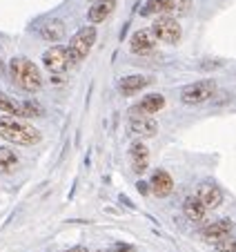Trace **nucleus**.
Instances as JSON below:
<instances>
[{
    "mask_svg": "<svg viewBox=\"0 0 236 252\" xmlns=\"http://www.w3.org/2000/svg\"><path fill=\"white\" fill-rule=\"evenodd\" d=\"M9 76L20 90L25 92H38L43 87V76H40V69L33 65L27 58H14L9 63Z\"/></svg>",
    "mask_w": 236,
    "mask_h": 252,
    "instance_id": "obj_1",
    "label": "nucleus"
},
{
    "mask_svg": "<svg viewBox=\"0 0 236 252\" xmlns=\"http://www.w3.org/2000/svg\"><path fill=\"white\" fill-rule=\"evenodd\" d=\"M0 136L16 145H36L40 141V132L31 125L18 121L16 116H5L0 119Z\"/></svg>",
    "mask_w": 236,
    "mask_h": 252,
    "instance_id": "obj_2",
    "label": "nucleus"
},
{
    "mask_svg": "<svg viewBox=\"0 0 236 252\" xmlns=\"http://www.w3.org/2000/svg\"><path fill=\"white\" fill-rule=\"evenodd\" d=\"M94 43H96V29L91 25L89 27H83L81 32H76L69 40V47H65L69 65H78V63L85 61L87 54L94 47Z\"/></svg>",
    "mask_w": 236,
    "mask_h": 252,
    "instance_id": "obj_3",
    "label": "nucleus"
},
{
    "mask_svg": "<svg viewBox=\"0 0 236 252\" xmlns=\"http://www.w3.org/2000/svg\"><path fill=\"white\" fill-rule=\"evenodd\" d=\"M214 92H216L214 81H199V83H192V85L180 90V100H183L185 105H201L212 98Z\"/></svg>",
    "mask_w": 236,
    "mask_h": 252,
    "instance_id": "obj_4",
    "label": "nucleus"
},
{
    "mask_svg": "<svg viewBox=\"0 0 236 252\" xmlns=\"http://www.w3.org/2000/svg\"><path fill=\"white\" fill-rule=\"evenodd\" d=\"M151 32H154V36L158 40H163V43H178L180 40V25L176 18H172V16H158V18L154 20V25H151Z\"/></svg>",
    "mask_w": 236,
    "mask_h": 252,
    "instance_id": "obj_5",
    "label": "nucleus"
},
{
    "mask_svg": "<svg viewBox=\"0 0 236 252\" xmlns=\"http://www.w3.org/2000/svg\"><path fill=\"white\" fill-rule=\"evenodd\" d=\"M156 43H158V38L154 36L151 29H138L132 36V40H129V49H132L134 54H138V56H145V54L154 52Z\"/></svg>",
    "mask_w": 236,
    "mask_h": 252,
    "instance_id": "obj_6",
    "label": "nucleus"
},
{
    "mask_svg": "<svg viewBox=\"0 0 236 252\" xmlns=\"http://www.w3.org/2000/svg\"><path fill=\"white\" fill-rule=\"evenodd\" d=\"M43 65L47 67L52 74H62V71L69 67L67 61V49L65 47H52L43 54Z\"/></svg>",
    "mask_w": 236,
    "mask_h": 252,
    "instance_id": "obj_7",
    "label": "nucleus"
},
{
    "mask_svg": "<svg viewBox=\"0 0 236 252\" xmlns=\"http://www.w3.org/2000/svg\"><path fill=\"white\" fill-rule=\"evenodd\" d=\"M196 199L205 205V208H218L223 203V192L216 183L205 181L199 186V192H196Z\"/></svg>",
    "mask_w": 236,
    "mask_h": 252,
    "instance_id": "obj_8",
    "label": "nucleus"
},
{
    "mask_svg": "<svg viewBox=\"0 0 236 252\" xmlns=\"http://www.w3.org/2000/svg\"><path fill=\"white\" fill-rule=\"evenodd\" d=\"M232 228H234V223H232L230 219H218V221H212L209 225H205L203 228V239L209 243H218L221 239L230 237Z\"/></svg>",
    "mask_w": 236,
    "mask_h": 252,
    "instance_id": "obj_9",
    "label": "nucleus"
},
{
    "mask_svg": "<svg viewBox=\"0 0 236 252\" xmlns=\"http://www.w3.org/2000/svg\"><path fill=\"white\" fill-rule=\"evenodd\" d=\"M151 192H154L156 196H167L172 194V190H174V181H172V176L167 174L165 170H156L154 174H151Z\"/></svg>",
    "mask_w": 236,
    "mask_h": 252,
    "instance_id": "obj_10",
    "label": "nucleus"
},
{
    "mask_svg": "<svg viewBox=\"0 0 236 252\" xmlns=\"http://www.w3.org/2000/svg\"><path fill=\"white\" fill-rule=\"evenodd\" d=\"M129 127H132V132L136 136H143V138H149L158 132V123L151 116H134L129 121Z\"/></svg>",
    "mask_w": 236,
    "mask_h": 252,
    "instance_id": "obj_11",
    "label": "nucleus"
},
{
    "mask_svg": "<svg viewBox=\"0 0 236 252\" xmlns=\"http://www.w3.org/2000/svg\"><path fill=\"white\" fill-rule=\"evenodd\" d=\"M129 161H132V170L143 174L147 170V163H149V150L143 143H134L129 148Z\"/></svg>",
    "mask_w": 236,
    "mask_h": 252,
    "instance_id": "obj_12",
    "label": "nucleus"
},
{
    "mask_svg": "<svg viewBox=\"0 0 236 252\" xmlns=\"http://www.w3.org/2000/svg\"><path fill=\"white\" fill-rule=\"evenodd\" d=\"M38 32H40V38L43 40H47V43H58V40L65 36V23L58 18H52L45 25H40Z\"/></svg>",
    "mask_w": 236,
    "mask_h": 252,
    "instance_id": "obj_13",
    "label": "nucleus"
},
{
    "mask_svg": "<svg viewBox=\"0 0 236 252\" xmlns=\"http://www.w3.org/2000/svg\"><path fill=\"white\" fill-rule=\"evenodd\" d=\"M183 212H185V217H187L189 221L201 223V221H205V212H207V208H205L196 196H187V199L183 201Z\"/></svg>",
    "mask_w": 236,
    "mask_h": 252,
    "instance_id": "obj_14",
    "label": "nucleus"
},
{
    "mask_svg": "<svg viewBox=\"0 0 236 252\" xmlns=\"http://www.w3.org/2000/svg\"><path fill=\"white\" fill-rule=\"evenodd\" d=\"M147 85H149V78H145V76H125L123 81L118 83V90L125 96H134L136 92H141Z\"/></svg>",
    "mask_w": 236,
    "mask_h": 252,
    "instance_id": "obj_15",
    "label": "nucleus"
},
{
    "mask_svg": "<svg viewBox=\"0 0 236 252\" xmlns=\"http://www.w3.org/2000/svg\"><path fill=\"white\" fill-rule=\"evenodd\" d=\"M114 7H116V2L114 0H100V2H94V7L89 9V20L91 23H103L105 18H109V14L114 11Z\"/></svg>",
    "mask_w": 236,
    "mask_h": 252,
    "instance_id": "obj_16",
    "label": "nucleus"
},
{
    "mask_svg": "<svg viewBox=\"0 0 236 252\" xmlns=\"http://www.w3.org/2000/svg\"><path fill=\"white\" fill-rule=\"evenodd\" d=\"M16 167H18V154L9 148H0V172L9 174Z\"/></svg>",
    "mask_w": 236,
    "mask_h": 252,
    "instance_id": "obj_17",
    "label": "nucleus"
},
{
    "mask_svg": "<svg viewBox=\"0 0 236 252\" xmlns=\"http://www.w3.org/2000/svg\"><path fill=\"white\" fill-rule=\"evenodd\" d=\"M138 107H141L145 114H156L158 110H163V107H165V98H163L161 94H147L145 98L138 103Z\"/></svg>",
    "mask_w": 236,
    "mask_h": 252,
    "instance_id": "obj_18",
    "label": "nucleus"
},
{
    "mask_svg": "<svg viewBox=\"0 0 236 252\" xmlns=\"http://www.w3.org/2000/svg\"><path fill=\"white\" fill-rule=\"evenodd\" d=\"M174 7V0H147L143 16H151V14H170Z\"/></svg>",
    "mask_w": 236,
    "mask_h": 252,
    "instance_id": "obj_19",
    "label": "nucleus"
},
{
    "mask_svg": "<svg viewBox=\"0 0 236 252\" xmlns=\"http://www.w3.org/2000/svg\"><path fill=\"white\" fill-rule=\"evenodd\" d=\"M0 112L11 114V116H20V103L18 100H14L11 96H7V94L0 92Z\"/></svg>",
    "mask_w": 236,
    "mask_h": 252,
    "instance_id": "obj_20",
    "label": "nucleus"
},
{
    "mask_svg": "<svg viewBox=\"0 0 236 252\" xmlns=\"http://www.w3.org/2000/svg\"><path fill=\"white\" fill-rule=\"evenodd\" d=\"M45 114V110L40 107V105L36 103V100H23L20 103V116H43Z\"/></svg>",
    "mask_w": 236,
    "mask_h": 252,
    "instance_id": "obj_21",
    "label": "nucleus"
},
{
    "mask_svg": "<svg viewBox=\"0 0 236 252\" xmlns=\"http://www.w3.org/2000/svg\"><path fill=\"white\" fill-rule=\"evenodd\" d=\"M189 9H192V0H174L172 11H174L176 16H187Z\"/></svg>",
    "mask_w": 236,
    "mask_h": 252,
    "instance_id": "obj_22",
    "label": "nucleus"
},
{
    "mask_svg": "<svg viewBox=\"0 0 236 252\" xmlns=\"http://www.w3.org/2000/svg\"><path fill=\"white\" fill-rule=\"evenodd\" d=\"M216 250L218 252H236V239L234 237H225L216 243Z\"/></svg>",
    "mask_w": 236,
    "mask_h": 252,
    "instance_id": "obj_23",
    "label": "nucleus"
},
{
    "mask_svg": "<svg viewBox=\"0 0 236 252\" xmlns=\"http://www.w3.org/2000/svg\"><path fill=\"white\" fill-rule=\"evenodd\" d=\"M112 252H134V250H132V246H127V243H116Z\"/></svg>",
    "mask_w": 236,
    "mask_h": 252,
    "instance_id": "obj_24",
    "label": "nucleus"
},
{
    "mask_svg": "<svg viewBox=\"0 0 236 252\" xmlns=\"http://www.w3.org/2000/svg\"><path fill=\"white\" fill-rule=\"evenodd\" d=\"M147 186H149V183H143V181H141L136 188H138V192H141V194H145V192H147Z\"/></svg>",
    "mask_w": 236,
    "mask_h": 252,
    "instance_id": "obj_25",
    "label": "nucleus"
},
{
    "mask_svg": "<svg viewBox=\"0 0 236 252\" xmlns=\"http://www.w3.org/2000/svg\"><path fill=\"white\" fill-rule=\"evenodd\" d=\"M67 252H87V248H81V246H76V248H69Z\"/></svg>",
    "mask_w": 236,
    "mask_h": 252,
    "instance_id": "obj_26",
    "label": "nucleus"
},
{
    "mask_svg": "<svg viewBox=\"0 0 236 252\" xmlns=\"http://www.w3.org/2000/svg\"><path fill=\"white\" fill-rule=\"evenodd\" d=\"M2 69H5V67H2V61H0V74H2Z\"/></svg>",
    "mask_w": 236,
    "mask_h": 252,
    "instance_id": "obj_27",
    "label": "nucleus"
},
{
    "mask_svg": "<svg viewBox=\"0 0 236 252\" xmlns=\"http://www.w3.org/2000/svg\"><path fill=\"white\" fill-rule=\"evenodd\" d=\"M89 2H100V0H89Z\"/></svg>",
    "mask_w": 236,
    "mask_h": 252,
    "instance_id": "obj_28",
    "label": "nucleus"
}]
</instances>
